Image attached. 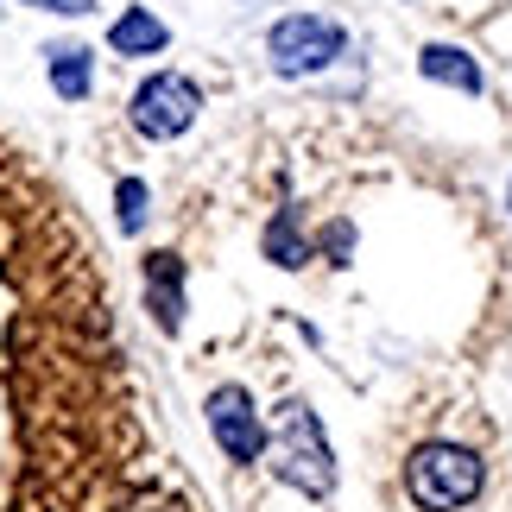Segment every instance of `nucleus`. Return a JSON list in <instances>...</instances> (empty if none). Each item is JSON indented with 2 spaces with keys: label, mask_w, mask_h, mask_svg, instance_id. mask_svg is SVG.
Wrapping results in <instances>:
<instances>
[{
  "label": "nucleus",
  "mask_w": 512,
  "mask_h": 512,
  "mask_svg": "<svg viewBox=\"0 0 512 512\" xmlns=\"http://www.w3.org/2000/svg\"><path fill=\"white\" fill-rule=\"evenodd\" d=\"M26 512H196L184 494L171 487V475L159 468H133V475H114L89 494H64V500H45V506H26Z\"/></svg>",
  "instance_id": "3"
},
{
  "label": "nucleus",
  "mask_w": 512,
  "mask_h": 512,
  "mask_svg": "<svg viewBox=\"0 0 512 512\" xmlns=\"http://www.w3.org/2000/svg\"><path fill=\"white\" fill-rule=\"evenodd\" d=\"M209 430H215V443H222L228 462H260L266 456V424H260V411H253L247 386H215L209 392Z\"/></svg>",
  "instance_id": "6"
},
{
  "label": "nucleus",
  "mask_w": 512,
  "mask_h": 512,
  "mask_svg": "<svg viewBox=\"0 0 512 512\" xmlns=\"http://www.w3.org/2000/svg\"><path fill=\"white\" fill-rule=\"evenodd\" d=\"M342 45H348V32L323 13H285L279 26L266 32V51H272V70L279 76H310V70L336 64Z\"/></svg>",
  "instance_id": "4"
},
{
  "label": "nucleus",
  "mask_w": 512,
  "mask_h": 512,
  "mask_svg": "<svg viewBox=\"0 0 512 512\" xmlns=\"http://www.w3.org/2000/svg\"><path fill=\"white\" fill-rule=\"evenodd\" d=\"M32 7H45V13H89L95 0H32Z\"/></svg>",
  "instance_id": "13"
},
{
  "label": "nucleus",
  "mask_w": 512,
  "mask_h": 512,
  "mask_svg": "<svg viewBox=\"0 0 512 512\" xmlns=\"http://www.w3.org/2000/svg\"><path fill=\"white\" fill-rule=\"evenodd\" d=\"M418 70L430 76V83H443V89H462V95H481V89H487L481 64H475L468 51H456V45H424Z\"/></svg>",
  "instance_id": "9"
},
{
  "label": "nucleus",
  "mask_w": 512,
  "mask_h": 512,
  "mask_svg": "<svg viewBox=\"0 0 512 512\" xmlns=\"http://www.w3.org/2000/svg\"><path fill=\"white\" fill-rule=\"evenodd\" d=\"M140 279H146L152 323H159L165 336H177V329H184V260H177V253H146Z\"/></svg>",
  "instance_id": "7"
},
{
  "label": "nucleus",
  "mask_w": 512,
  "mask_h": 512,
  "mask_svg": "<svg viewBox=\"0 0 512 512\" xmlns=\"http://www.w3.org/2000/svg\"><path fill=\"white\" fill-rule=\"evenodd\" d=\"M279 481L298 487L310 500H329L336 494V449L323 437V418L310 411L304 399H285L279 405Z\"/></svg>",
  "instance_id": "2"
},
{
  "label": "nucleus",
  "mask_w": 512,
  "mask_h": 512,
  "mask_svg": "<svg viewBox=\"0 0 512 512\" xmlns=\"http://www.w3.org/2000/svg\"><path fill=\"white\" fill-rule=\"evenodd\" d=\"M133 127L146 133V140H177V133H190L196 127V114H203V89L190 83V76H177V70H159V76H146L140 89H133Z\"/></svg>",
  "instance_id": "5"
},
{
  "label": "nucleus",
  "mask_w": 512,
  "mask_h": 512,
  "mask_svg": "<svg viewBox=\"0 0 512 512\" xmlns=\"http://www.w3.org/2000/svg\"><path fill=\"white\" fill-rule=\"evenodd\" d=\"M45 70H51V89L64 95V102H83L89 83H95V70H89V51H83V45H51V51H45Z\"/></svg>",
  "instance_id": "10"
},
{
  "label": "nucleus",
  "mask_w": 512,
  "mask_h": 512,
  "mask_svg": "<svg viewBox=\"0 0 512 512\" xmlns=\"http://www.w3.org/2000/svg\"><path fill=\"white\" fill-rule=\"evenodd\" d=\"M114 209H121V228H127V234L146 228V184H140V177H121V190H114Z\"/></svg>",
  "instance_id": "12"
},
{
  "label": "nucleus",
  "mask_w": 512,
  "mask_h": 512,
  "mask_svg": "<svg viewBox=\"0 0 512 512\" xmlns=\"http://www.w3.org/2000/svg\"><path fill=\"white\" fill-rule=\"evenodd\" d=\"M506 209H512V184H506Z\"/></svg>",
  "instance_id": "14"
},
{
  "label": "nucleus",
  "mask_w": 512,
  "mask_h": 512,
  "mask_svg": "<svg viewBox=\"0 0 512 512\" xmlns=\"http://www.w3.org/2000/svg\"><path fill=\"white\" fill-rule=\"evenodd\" d=\"M481 487H487V468L462 443H424L405 462V494L418 512H462L481 500Z\"/></svg>",
  "instance_id": "1"
},
{
  "label": "nucleus",
  "mask_w": 512,
  "mask_h": 512,
  "mask_svg": "<svg viewBox=\"0 0 512 512\" xmlns=\"http://www.w3.org/2000/svg\"><path fill=\"white\" fill-rule=\"evenodd\" d=\"M108 45L121 51V57H159V51L171 45V32H165V19H152L146 7H127V13L108 26Z\"/></svg>",
  "instance_id": "8"
},
{
  "label": "nucleus",
  "mask_w": 512,
  "mask_h": 512,
  "mask_svg": "<svg viewBox=\"0 0 512 512\" xmlns=\"http://www.w3.org/2000/svg\"><path fill=\"white\" fill-rule=\"evenodd\" d=\"M266 260H272V266H304V260H310V247H304L298 215H291V209H285L279 222L266 228Z\"/></svg>",
  "instance_id": "11"
}]
</instances>
